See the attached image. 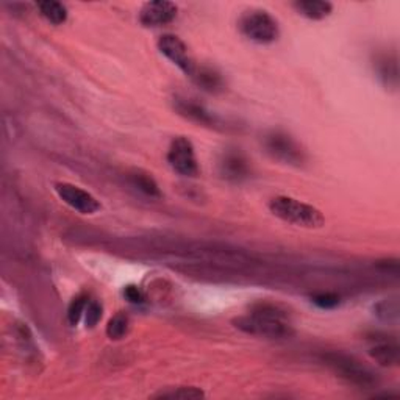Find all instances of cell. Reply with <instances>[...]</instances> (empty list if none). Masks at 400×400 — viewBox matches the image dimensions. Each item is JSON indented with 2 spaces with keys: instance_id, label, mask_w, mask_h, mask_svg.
Wrapping results in <instances>:
<instances>
[{
  "instance_id": "6da1fadb",
  "label": "cell",
  "mask_w": 400,
  "mask_h": 400,
  "mask_svg": "<svg viewBox=\"0 0 400 400\" xmlns=\"http://www.w3.org/2000/svg\"><path fill=\"white\" fill-rule=\"evenodd\" d=\"M269 210L283 223L308 228V230H318V228L325 225L324 214L316 206L288 196H277L270 199Z\"/></svg>"
},
{
  "instance_id": "7a4b0ae2",
  "label": "cell",
  "mask_w": 400,
  "mask_h": 400,
  "mask_svg": "<svg viewBox=\"0 0 400 400\" xmlns=\"http://www.w3.org/2000/svg\"><path fill=\"white\" fill-rule=\"evenodd\" d=\"M325 366L330 368L342 380L358 388H375L378 377L373 369L363 364L358 358L342 352H327L323 355Z\"/></svg>"
},
{
  "instance_id": "3957f363",
  "label": "cell",
  "mask_w": 400,
  "mask_h": 400,
  "mask_svg": "<svg viewBox=\"0 0 400 400\" xmlns=\"http://www.w3.org/2000/svg\"><path fill=\"white\" fill-rule=\"evenodd\" d=\"M233 325L241 332L252 335V337L266 339H287L294 335L288 319L268 316V314L260 313H249L233 319Z\"/></svg>"
},
{
  "instance_id": "277c9868",
  "label": "cell",
  "mask_w": 400,
  "mask_h": 400,
  "mask_svg": "<svg viewBox=\"0 0 400 400\" xmlns=\"http://www.w3.org/2000/svg\"><path fill=\"white\" fill-rule=\"evenodd\" d=\"M238 27L247 39L256 44H273L280 35L277 20L263 10H252L242 14Z\"/></svg>"
},
{
  "instance_id": "5b68a950",
  "label": "cell",
  "mask_w": 400,
  "mask_h": 400,
  "mask_svg": "<svg viewBox=\"0 0 400 400\" xmlns=\"http://www.w3.org/2000/svg\"><path fill=\"white\" fill-rule=\"evenodd\" d=\"M263 144L273 158L289 164V166H304L306 161V155L302 146L291 135L285 132L274 130L264 135Z\"/></svg>"
},
{
  "instance_id": "8992f818",
  "label": "cell",
  "mask_w": 400,
  "mask_h": 400,
  "mask_svg": "<svg viewBox=\"0 0 400 400\" xmlns=\"http://www.w3.org/2000/svg\"><path fill=\"white\" fill-rule=\"evenodd\" d=\"M166 158L169 166L173 168L178 175L196 177L199 174L194 146H192V142L188 138L178 137L170 142Z\"/></svg>"
},
{
  "instance_id": "52a82bcc",
  "label": "cell",
  "mask_w": 400,
  "mask_h": 400,
  "mask_svg": "<svg viewBox=\"0 0 400 400\" xmlns=\"http://www.w3.org/2000/svg\"><path fill=\"white\" fill-rule=\"evenodd\" d=\"M55 192L69 208L80 214H94L100 210L99 200L77 185L60 182L55 185Z\"/></svg>"
},
{
  "instance_id": "ba28073f",
  "label": "cell",
  "mask_w": 400,
  "mask_h": 400,
  "mask_svg": "<svg viewBox=\"0 0 400 400\" xmlns=\"http://www.w3.org/2000/svg\"><path fill=\"white\" fill-rule=\"evenodd\" d=\"M158 50L188 77L194 74L197 63L192 60L187 44L180 38L175 37V35H163L158 39Z\"/></svg>"
},
{
  "instance_id": "9c48e42d",
  "label": "cell",
  "mask_w": 400,
  "mask_h": 400,
  "mask_svg": "<svg viewBox=\"0 0 400 400\" xmlns=\"http://www.w3.org/2000/svg\"><path fill=\"white\" fill-rule=\"evenodd\" d=\"M174 110L180 114L182 118L188 119L194 124L204 125V127H211V128H225L224 123L219 119V116L211 113L205 105L196 102L194 99L175 97Z\"/></svg>"
},
{
  "instance_id": "30bf717a",
  "label": "cell",
  "mask_w": 400,
  "mask_h": 400,
  "mask_svg": "<svg viewBox=\"0 0 400 400\" xmlns=\"http://www.w3.org/2000/svg\"><path fill=\"white\" fill-rule=\"evenodd\" d=\"M219 175L227 182L239 183L250 175V163L239 149H227L219 156Z\"/></svg>"
},
{
  "instance_id": "8fae6325",
  "label": "cell",
  "mask_w": 400,
  "mask_h": 400,
  "mask_svg": "<svg viewBox=\"0 0 400 400\" xmlns=\"http://www.w3.org/2000/svg\"><path fill=\"white\" fill-rule=\"evenodd\" d=\"M177 11V5L166 0L147 2L139 10V23L147 28L168 25L175 19Z\"/></svg>"
},
{
  "instance_id": "7c38bea8",
  "label": "cell",
  "mask_w": 400,
  "mask_h": 400,
  "mask_svg": "<svg viewBox=\"0 0 400 400\" xmlns=\"http://www.w3.org/2000/svg\"><path fill=\"white\" fill-rule=\"evenodd\" d=\"M191 80L194 82L200 89H204L206 92H219L224 89V78L220 75L218 70H214L208 66H199L192 74Z\"/></svg>"
},
{
  "instance_id": "4fadbf2b",
  "label": "cell",
  "mask_w": 400,
  "mask_h": 400,
  "mask_svg": "<svg viewBox=\"0 0 400 400\" xmlns=\"http://www.w3.org/2000/svg\"><path fill=\"white\" fill-rule=\"evenodd\" d=\"M369 355H370V358L377 361L380 366L392 368L399 364L400 350H399L397 342L383 341V342H378V344H375L373 349H370Z\"/></svg>"
},
{
  "instance_id": "5bb4252c",
  "label": "cell",
  "mask_w": 400,
  "mask_h": 400,
  "mask_svg": "<svg viewBox=\"0 0 400 400\" xmlns=\"http://www.w3.org/2000/svg\"><path fill=\"white\" fill-rule=\"evenodd\" d=\"M294 8L305 18L320 20L330 16L333 5L330 2H324V0H299V2H294Z\"/></svg>"
},
{
  "instance_id": "9a60e30c",
  "label": "cell",
  "mask_w": 400,
  "mask_h": 400,
  "mask_svg": "<svg viewBox=\"0 0 400 400\" xmlns=\"http://www.w3.org/2000/svg\"><path fill=\"white\" fill-rule=\"evenodd\" d=\"M130 178V183L138 191H141L142 194H146L149 197H161V189L158 187V183L155 182V178L144 173V170H133V173L128 174Z\"/></svg>"
},
{
  "instance_id": "2e32d148",
  "label": "cell",
  "mask_w": 400,
  "mask_h": 400,
  "mask_svg": "<svg viewBox=\"0 0 400 400\" xmlns=\"http://www.w3.org/2000/svg\"><path fill=\"white\" fill-rule=\"evenodd\" d=\"M38 10L41 16L44 18L47 23L54 25H61L66 23L68 19V10L61 2H55V0H44V2L38 4Z\"/></svg>"
},
{
  "instance_id": "e0dca14e",
  "label": "cell",
  "mask_w": 400,
  "mask_h": 400,
  "mask_svg": "<svg viewBox=\"0 0 400 400\" xmlns=\"http://www.w3.org/2000/svg\"><path fill=\"white\" fill-rule=\"evenodd\" d=\"M377 70L378 77L388 85V87H396L397 85V58L394 55L383 54L377 58Z\"/></svg>"
},
{
  "instance_id": "ac0fdd59",
  "label": "cell",
  "mask_w": 400,
  "mask_h": 400,
  "mask_svg": "<svg viewBox=\"0 0 400 400\" xmlns=\"http://www.w3.org/2000/svg\"><path fill=\"white\" fill-rule=\"evenodd\" d=\"M130 330V319L124 311H119L106 324V337L111 341H120L127 337Z\"/></svg>"
},
{
  "instance_id": "d6986e66",
  "label": "cell",
  "mask_w": 400,
  "mask_h": 400,
  "mask_svg": "<svg viewBox=\"0 0 400 400\" xmlns=\"http://www.w3.org/2000/svg\"><path fill=\"white\" fill-rule=\"evenodd\" d=\"M155 399H183V400H191V399H202L205 397V392L197 388V387H177V388H169L166 391H160L154 394Z\"/></svg>"
},
{
  "instance_id": "ffe728a7",
  "label": "cell",
  "mask_w": 400,
  "mask_h": 400,
  "mask_svg": "<svg viewBox=\"0 0 400 400\" xmlns=\"http://www.w3.org/2000/svg\"><path fill=\"white\" fill-rule=\"evenodd\" d=\"M88 296L87 294H78L73 299V302L69 304V308H68V320L69 324L75 327L78 323H80L82 316L87 311V306H88Z\"/></svg>"
},
{
  "instance_id": "44dd1931",
  "label": "cell",
  "mask_w": 400,
  "mask_h": 400,
  "mask_svg": "<svg viewBox=\"0 0 400 400\" xmlns=\"http://www.w3.org/2000/svg\"><path fill=\"white\" fill-rule=\"evenodd\" d=\"M375 314L377 318H380L382 320H396L399 316V304L396 299H385L380 304L375 305Z\"/></svg>"
},
{
  "instance_id": "7402d4cb",
  "label": "cell",
  "mask_w": 400,
  "mask_h": 400,
  "mask_svg": "<svg viewBox=\"0 0 400 400\" xmlns=\"http://www.w3.org/2000/svg\"><path fill=\"white\" fill-rule=\"evenodd\" d=\"M250 313H260V314H268V316H275L287 319L288 314L285 311L280 305L275 304H268V302H258L250 306Z\"/></svg>"
},
{
  "instance_id": "603a6c76",
  "label": "cell",
  "mask_w": 400,
  "mask_h": 400,
  "mask_svg": "<svg viewBox=\"0 0 400 400\" xmlns=\"http://www.w3.org/2000/svg\"><path fill=\"white\" fill-rule=\"evenodd\" d=\"M313 304L323 310H332L339 305V296L335 292H319L311 297Z\"/></svg>"
},
{
  "instance_id": "cb8c5ba5",
  "label": "cell",
  "mask_w": 400,
  "mask_h": 400,
  "mask_svg": "<svg viewBox=\"0 0 400 400\" xmlns=\"http://www.w3.org/2000/svg\"><path fill=\"white\" fill-rule=\"evenodd\" d=\"M102 313H104V308L99 302H96V300H91V302H88L87 311H85V323H87V327L94 328L100 323V319H102Z\"/></svg>"
},
{
  "instance_id": "d4e9b609",
  "label": "cell",
  "mask_w": 400,
  "mask_h": 400,
  "mask_svg": "<svg viewBox=\"0 0 400 400\" xmlns=\"http://www.w3.org/2000/svg\"><path fill=\"white\" fill-rule=\"evenodd\" d=\"M124 297L133 305H142L146 302V294L137 285H127L124 288Z\"/></svg>"
},
{
  "instance_id": "484cf974",
  "label": "cell",
  "mask_w": 400,
  "mask_h": 400,
  "mask_svg": "<svg viewBox=\"0 0 400 400\" xmlns=\"http://www.w3.org/2000/svg\"><path fill=\"white\" fill-rule=\"evenodd\" d=\"M378 266H382V268H383V270H388V273H389V266L387 264V261H383L382 264H378ZM391 266H392V273H396V274H397V273H399V264H397V261H396V260L391 263Z\"/></svg>"
}]
</instances>
